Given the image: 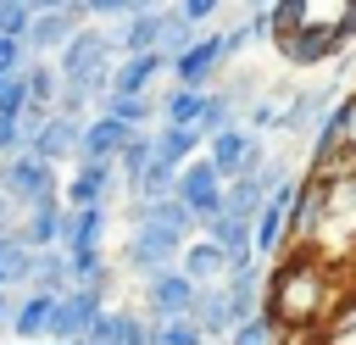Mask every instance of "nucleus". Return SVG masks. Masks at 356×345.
<instances>
[{
	"instance_id": "obj_1",
	"label": "nucleus",
	"mask_w": 356,
	"mask_h": 345,
	"mask_svg": "<svg viewBox=\"0 0 356 345\" xmlns=\"http://www.w3.org/2000/svg\"><path fill=\"white\" fill-rule=\"evenodd\" d=\"M56 67H61V83H67V89L100 100L106 83H111V33L78 22V28L67 33V45L56 50Z\"/></svg>"
},
{
	"instance_id": "obj_2",
	"label": "nucleus",
	"mask_w": 356,
	"mask_h": 345,
	"mask_svg": "<svg viewBox=\"0 0 356 345\" xmlns=\"http://www.w3.org/2000/svg\"><path fill=\"white\" fill-rule=\"evenodd\" d=\"M0 189L17 200V211L22 206H33V200H50V195H61V178H56V161H44L39 150H11L6 161H0Z\"/></svg>"
},
{
	"instance_id": "obj_3",
	"label": "nucleus",
	"mask_w": 356,
	"mask_h": 345,
	"mask_svg": "<svg viewBox=\"0 0 356 345\" xmlns=\"http://www.w3.org/2000/svg\"><path fill=\"white\" fill-rule=\"evenodd\" d=\"M178 245H184L178 234L156 228L150 217H134V228H128V239H122V267L139 273V278H150V273H161V267L178 262Z\"/></svg>"
},
{
	"instance_id": "obj_4",
	"label": "nucleus",
	"mask_w": 356,
	"mask_h": 345,
	"mask_svg": "<svg viewBox=\"0 0 356 345\" xmlns=\"http://www.w3.org/2000/svg\"><path fill=\"white\" fill-rule=\"evenodd\" d=\"M106 306V289L100 284H67L56 300H50V323H44V339H83L89 317Z\"/></svg>"
},
{
	"instance_id": "obj_5",
	"label": "nucleus",
	"mask_w": 356,
	"mask_h": 345,
	"mask_svg": "<svg viewBox=\"0 0 356 345\" xmlns=\"http://www.w3.org/2000/svg\"><path fill=\"white\" fill-rule=\"evenodd\" d=\"M222 172H217V161L211 156H189V161H178V184H172V195L195 211V217H211L217 206H222Z\"/></svg>"
},
{
	"instance_id": "obj_6",
	"label": "nucleus",
	"mask_w": 356,
	"mask_h": 345,
	"mask_svg": "<svg viewBox=\"0 0 356 345\" xmlns=\"http://www.w3.org/2000/svg\"><path fill=\"white\" fill-rule=\"evenodd\" d=\"M78 134H83V117H72V111H61V106H50L44 111V122L28 134V150H39L44 161H78Z\"/></svg>"
},
{
	"instance_id": "obj_7",
	"label": "nucleus",
	"mask_w": 356,
	"mask_h": 345,
	"mask_svg": "<svg viewBox=\"0 0 356 345\" xmlns=\"http://www.w3.org/2000/svg\"><path fill=\"white\" fill-rule=\"evenodd\" d=\"M289 200H295V184H289V178H278V184L267 189V200L256 206V217H250V245H256V256H273V250L284 245Z\"/></svg>"
},
{
	"instance_id": "obj_8",
	"label": "nucleus",
	"mask_w": 356,
	"mask_h": 345,
	"mask_svg": "<svg viewBox=\"0 0 356 345\" xmlns=\"http://www.w3.org/2000/svg\"><path fill=\"white\" fill-rule=\"evenodd\" d=\"M145 306H150V317L161 323V317H184L189 306H195V278L172 262V267H161V273H150L145 278Z\"/></svg>"
},
{
	"instance_id": "obj_9",
	"label": "nucleus",
	"mask_w": 356,
	"mask_h": 345,
	"mask_svg": "<svg viewBox=\"0 0 356 345\" xmlns=\"http://www.w3.org/2000/svg\"><path fill=\"white\" fill-rule=\"evenodd\" d=\"M78 22H83V17H78L72 6H56V11H33V17H28V33H22L28 56H56Z\"/></svg>"
},
{
	"instance_id": "obj_10",
	"label": "nucleus",
	"mask_w": 356,
	"mask_h": 345,
	"mask_svg": "<svg viewBox=\"0 0 356 345\" xmlns=\"http://www.w3.org/2000/svg\"><path fill=\"white\" fill-rule=\"evenodd\" d=\"M167 67H172V56H167V50H128V56L111 67V83H106V89H122V95H145V89H150V83H156Z\"/></svg>"
},
{
	"instance_id": "obj_11",
	"label": "nucleus",
	"mask_w": 356,
	"mask_h": 345,
	"mask_svg": "<svg viewBox=\"0 0 356 345\" xmlns=\"http://www.w3.org/2000/svg\"><path fill=\"white\" fill-rule=\"evenodd\" d=\"M128 134H134V122H122V117H111V111H95V117L83 122V134H78V156H89V161H117V150L128 145Z\"/></svg>"
},
{
	"instance_id": "obj_12",
	"label": "nucleus",
	"mask_w": 356,
	"mask_h": 345,
	"mask_svg": "<svg viewBox=\"0 0 356 345\" xmlns=\"http://www.w3.org/2000/svg\"><path fill=\"white\" fill-rule=\"evenodd\" d=\"M189 317L200 323V334H206V339H222V334L234 328L228 284H222V278H211V284H195V306H189Z\"/></svg>"
},
{
	"instance_id": "obj_13",
	"label": "nucleus",
	"mask_w": 356,
	"mask_h": 345,
	"mask_svg": "<svg viewBox=\"0 0 356 345\" xmlns=\"http://www.w3.org/2000/svg\"><path fill=\"white\" fill-rule=\"evenodd\" d=\"M217 67H222V33H200V39H189V45L172 56L178 83H206Z\"/></svg>"
},
{
	"instance_id": "obj_14",
	"label": "nucleus",
	"mask_w": 356,
	"mask_h": 345,
	"mask_svg": "<svg viewBox=\"0 0 356 345\" xmlns=\"http://www.w3.org/2000/svg\"><path fill=\"white\" fill-rule=\"evenodd\" d=\"M61 223H67V206H61V195H50V200H33V206H22V217H17V234L39 250V245H61Z\"/></svg>"
},
{
	"instance_id": "obj_15",
	"label": "nucleus",
	"mask_w": 356,
	"mask_h": 345,
	"mask_svg": "<svg viewBox=\"0 0 356 345\" xmlns=\"http://www.w3.org/2000/svg\"><path fill=\"white\" fill-rule=\"evenodd\" d=\"M50 289H39V284H22V295H11V323H6V334H17V339H39L44 334V323H50Z\"/></svg>"
},
{
	"instance_id": "obj_16",
	"label": "nucleus",
	"mask_w": 356,
	"mask_h": 345,
	"mask_svg": "<svg viewBox=\"0 0 356 345\" xmlns=\"http://www.w3.org/2000/svg\"><path fill=\"white\" fill-rule=\"evenodd\" d=\"M178 267H184L195 284H211V278H222V273H228V250H222L211 234H200V239L189 234V239L178 245Z\"/></svg>"
},
{
	"instance_id": "obj_17",
	"label": "nucleus",
	"mask_w": 356,
	"mask_h": 345,
	"mask_svg": "<svg viewBox=\"0 0 356 345\" xmlns=\"http://www.w3.org/2000/svg\"><path fill=\"white\" fill-rule=\"evenodd\" d=\"M106 200H89V206H67V223H61V250H78V245H100L106 239Z\"/></svg>"
},
{
	"instance_id": "obj_18",
	"label": "nucleus",
	"mask_w": 356,
	"mask_h": 345,
	"mask_svg": "<svg viewBox=\"0 0 356 345\" xmlns=\"http://www.w3.org/2000/svg\"><path fill=\"white\" fill-rule=\"evenodd\" d=\"M200 228H206L228 256H250V250H256V245H250V217L234 211V206H217L211 217H200Z\"/></svg>"
},
{
	"instance_id": "obj_19",
	"label": "nucleus",
	"mask_w": 356,
	"mask_h": 345,
	"mask_svg": "<svg viewBox=\"0 0 356 345\" xmlns=\"http://www.w3.org/2000/svg\"><path fill=\"white\" fill-rule=\"evenodd\" d=\"M106 195H111V161L78 156V167L67 178V206H89V200H106Z\"/></svg>"
},
{
	"instance_id": "obj_20",
	"label": "nucleus",
	"mask_w": 356,
	"mask_h": 345,
	"mask_svg": "<svg viewBox=\"0 0 356 345\" xmlns=\"http://www.w3.org/2000/svg\"><path fill=\"white\" fill-rule=\"evenodd\" d=\"M134 217H150L156 228H167V234H178V239H189L195 234V211L178 200V195H156V200H134Z\"/></svg>"
},
{
	"instance_id": "obj_21",
	"label": "nucleus",
	"mask_w": 356,
	"mask_h": 345,
	"mask_svg": "<svg viewBox=\"0 0 356 345\" xmlns=\"http://www.w3.org/2000/svg\"><path fill=\"white\" fill-rule=\"evenodd\" d=\"M150 145H156L161 161L178 167V161H189V156L200 150V128H195V122H167V117H161V128H150Z\"/></svg>"
},
{
	"instance_id": "obj_22",
	"label": "nucleus",
	"mask_w": 356,
	"mask_h": 345,
	"mask_svg": "<svg viewBox=\"0 0 356 345\" xmlns=\"http://www.w3.org/2000/svg\"><path fill=\"white\" fill-rule=\"evenodd\" d=\"M328 106H334V89H306V95H295L289 106H278V128H284V134H306Z\"/></svg>"
},
{
	"instance_id": "obj_23",
	"label": "nucleus",
	"mask_w": 356,
	"mask_h": 345,
	"mask_svg": "<svg viewBox=\"0 0 356 345\" xmlns=\"http://www.w3.org/2000/svg\"><path fill=\"white\" fill-rule=\"evenodd\" d=\"M250 139H256V134H250L245 122H222V128L211 134V150H206V156L217 161V172H222V178H234V172H239V161H245V145H250Z\"/></svg>"
},
{
	"instance_id": "obj_24",
	"label": "nucleus",
	"mask_w": 356,
	"mask_h": 345,
	"mask_svg": "<svg viewBox=\"0 0 356 345\" xmlns=\"http://www.w3.org/2000/svg\"><path fill=\"white\" fill-rule=\"evenodd\" d=\"M22 83H28V100L56 106V95H61V67H56L50 56H28V61H22Z\"/></svg>"
},
{
	"instance_id": "obj_25",
	"label": "nucleus",
	"mask_w": 356,
	"mask_h": 345,
	"mask_svg": "<svg viewBox=\"0 0 356 345\" xmlns=\"http://www.w3.org/2000/svg\"><path fill=\"white\" fill-rule=\"evenodd\" d=\"M172 184H178V167L161 161V156H150V161L128 178V195H134V200H156V195H172Z\"/></svg>"
},
{
	"instance_id": "obj_26",
	"label": "nucleus",
	"mask_w": 356,
	"mask_h": 345,
	"mask_svg": "<svg viewBox=\"0 0 356 345\" xmlns=\"http://www.w3.org/2000/svg\"><path fill=\"white\" fill-rule=\"evenodd\" d=\"M28 284L61 295V289L72 284V273H67V250H61V245H39V250H33V278H28Z\"/></svg>"
},
{
	"instance_id": "obj_27",
	"label": "nucleus",
	"mask_w": 356,
	"mask_h": 345,
	"mask_svg": "<svg viewBox=\"0 0 356 345\" xmlns=\"http://www.w3.org/2000/svg\"><path fill=\"white\" fill-rule=\"evenodd\" d=\"M67 273H72V284H111V267H106V250L100 245H78V250H67Z\"/></svg>"
},
{
	"instance_id": "obj_28",
	"label": "nucleus",
	"mask_w": 356,
	"mask_h": 345,
	"mask_svg": "<svg viewBox=\"0 0 356 345\" xmlns=\"http://www.w3.org/2000/svg\"><path fill=\"white\" fill-rule=\"evenodd\" d=\"M100 111H111V117H122V122H134V128H145V122L156 117V106H150L145 95H122V89H106V95H100Z\"/></svg>"
},
{
	"instance_id": "obj_29",
	"label": "nucleus",
	"mask_w": 356,
	"mask_h": 345,
	"mask_svg": "<svg viewBox=\"0 0 356 345\" xmlns=\"http://www.w3.org/2000/svg\"><path fill=\"white\" fill-rule=\"evenodd\" d=\"M195 39V22L178 11V6H161V33H156V50H167V56H178L184 45Z\"/></svg>"
},
{
	"instance_id": "obj_30",
	"label": "nucleus",
	"mask_w": 356,
	"mask_h": 345,
	"mask_svg": "<svg viewBox=\"0 0 356 345\" xmlns=\"http://www.w3.org/2000/svg\"><path fill=\"white\" fill-rule=\"evenodd\" d=\"M312 128H317V134H312V161L323 167V161H328V156L345 145V128H339V106H328V111H323Z\"/></svg>"
},
{
	"instance_id": "obj_31",
	"label": "nucleus",
	"mask_w": 356,
	"mask_h": 345,
	"mask_svg": "<svg viewBox=\"0 0 356 345\" xmlns=\"http://www.w3.org/2000/svg\"><path fill=\"white\" fill-rule=\"evenodd\" d=\"M228 339H239V345H261V339H284V323H278L273 312H250V317H239V323L228 328Z\"/></svg>"
},
{
	"instance_id": "obj_32",
	"label": "nucleus",
	"mask_w": 356,
	"mask_h": 345,
	"mask_svg": "<svg viewBox=\"0 0 356 345\" xmlns=\"http://www.w3.org/2000/svg\"><path fill=\"white\" fill-rule=\"evenodd\" d=\"M222 122H234V95H200V111H195V128H200V139H211Z\"/></svg>"
},
{
	"instance_id": "obj_33",
	"label": "nucleus",
	"mask_w": 356,
	"mask_h": 345,
	"mask_svg": "<svg viewBox=\"0 0 356 345\" xmlns=\"http://www.w3.org/2000/svg\"><path fill=\"white\" fill-rule=\"evenodd\" d=\"M150 156H156V145H150V128H134V134H128V145L117 150V161H111V167H117V172H122V184H128V178H134V172H139Z\"/></svg>"
},
{
	"instance_id": "obj_34",
	"label": "nucleus",
	"mask_w": 356,
	"mask_h": 345,
	"mask_svg": "<svg viewBox=\"0 0 356 345\" xmlns=\"http://www.w3.org/2000/svg\"><path fill=\"white\" fill-rule=\"evenodd\" d=\"M200 95H206V83H178V89L161 100V117H167V122H195Z\"/></svg>"
},
{
	"instance_id": "obj_35",
	"label": "nucleus",
	"mask_w": 356,
	"mask_h": 345,
	"mask_svg": "<svg viewBox=\"0 0 356 345\" xmlns=\"http://www.w3.org/2000/svg\"><path fill=\"white\" fill-rule=\"evenodd\" d=\"M206 334H200V323L184 312V317H161L156 323V345H200Z\"/></svg>"
},
{
	"instance_id": "obj_36",
	"label": "nucleus",
	"mask_w": 356,
	"mask_h": 345,
	"mask_svg": "<svg viewBox=\"0 0 356 345\" xmlns=\"http://www.w3.org/2000/svg\"><path fill=\"white\" fill-rule=\"evenodd\" d=\"M22 106H28V83H22V67H17V72L0 78V117H22Z\"/></svg>"
},
{
	"instance_id": "obj_37",
	"label": "nucleus",
	"mask_w": 356,
	"mask_h": 345,
	"mask_svg": "<svg viewBox=\"0 0 356 345\" xmlns=\"http://www.w3.org/2000/svg\"><path fill=\"white\" fill-rule=\"evenodd\" d=\"M156 339V323H139L134 312H117V345H150Z\"/></svg>"
},
{
	"instance_id": "obj_38",
	"label": "nucleus",
	"mask_w": 356,
	"mask_h": 345,
	"mask_svg": "<svg viewBox=\"0 0 356 345\" xmlns=\"http://www.w3.org/2000/svg\"><path fill=\"white\" fill-rule=\"evenodd\" d=\"M28 17H33L28 0H0V33H17V39H22V33H28Z\"/></svg>"
},
{
	"instance_id": "obj_39",
	"label": "nucleus",
	"mask_w": 356,
	"mask_h": 345,
	"mask_svg": "<svg viewBox=\"0 0 356 345\" xmlns=\"http://www.w3.org/2000/svg\"><path fill=\"white\" fill-rule=\"evenodd\" d=\"M22 61H28V45L17 33H0V72H17Z\"/></svg>"
},
{
	"instance_id": "obj_40",
	"label": "nucleus",
	"mask_w": 356,
	"mask_h": 345,
	"mask_svg": "<svg viewBox=\"0 0 356 345\" xmlns=\"http://www.w3.org/2000/svg\"><path fill=\"white\" fill-rule=\"evenodd\" d=\"M217 6H222V0H178V11H184L195 28H200V22H211V17H217Z\"/></svg>"
},
{
	"instance_id": "obj_41",
	"label": "nucleus",
	"mask_w": 356,
	"mask_h": 345,
	"mask_svg": "<svg viewBox=\"0 0 356 345\" xmlns=\"http://www.w3.org/2000/svg\"><path fill=\"white\" fill-rule=\"evenodd\" d=\"M11 150H22V122L0 117V156H11Z\"/></svg>"
},
{
	"instance_id": "obj_42",
	"label": "nucleus",
	"mask_w": 356,
	"mask_h": 345,
	"mask_svg": "<svg viewBox=\"0 0 356 345\" xmlns=\"http://www.w3.org/2000/svg\"><path fill=\"white\" fill-rule=\"evenodd\" d=\"M83 11H89V22L95 17H111L117 22V17H128V0H83Z\"/></svg>"
},
{
	"instance_id": "obj_43",
	"label": "nucleus",
	"mask_w": 356,
	"mask_h": 345,
	"mask_svg": "<svg viewBox=\"0 0 356 345\" xmlns=\"http://www.w3.org/2000/svg\"><path fill=\"white\" fill-rule=\"evenodd\" d=\"M250 128H278V100H256L250 106Z\"/></svg>"
},
{
	"instance_id": "obj_44",
	"label": "nucleus",
	"mask_w": 356,
	"mask_h": 345,
	"mask_svg": "<svg viewBox=\"0 0 356 345\" xmlns=\"http://www.w3.org/2000/svg\"><path fill=\"white\" fill-rule=\"evenodd\" d=\"M339 106V128H345V145H356V95L350 100H334Z\"/></svg>"
},
{
	"instance_id": "obj_45",
	"label": "nucleus",
	"mask_w": 356,
	"mask_h": 345,
	"mask_svg": "<svg viewBox=\"0 0 356 345\" xmlns=\"http://www.w3.org/2000/svg\"><path fill=\"white\" fill-rule=\"evenodd\" d=\"M0 228H17V200L0 189Z\"/></svg>"
},
{
	"instance_id": "obj_46",
	"label": "nucleus",
	"mask_w": 356,
	"mask_h": 345,
	"mask_svg": "<svg viewBox=\"0 0 356 345\" xmlns=\"http://www.w3.org/2000/svg\"><path fill=\"white\" fill-rule=\"evenodd\" d=\"M11 295H17V289L0 284V334H6V323H11Z\"/></svg>"
},
{
	"instance_id": "obj_47",
	"label": "nucleus",
	"mask_w": 356,
	"mask_h": 345,
	"mask_svg": "<svg viewBox=\"0 0 356 345\" xmlns=\"http://www.w3.org/2000/svg\"><path fill=\"white\" fill-rule=\"evenodd\" d=\"M56 6H72V0H28V11H56Z\"/></svg>"
},
{
	"instance_id": "obj_48",
	"label": "nucleus",
	"mask_w": 356,
	"mask_h": 345,
	"mask_svg": "<svg viewBox=\"0 0 356 345\" xmlns=\"http://www.w3.org/2000/svg\"><path fill=\"white\" fill-rule=\"evenodd\" d=\"M245 6H273V0H245Z\"/></svg>"
}]
</instances>
